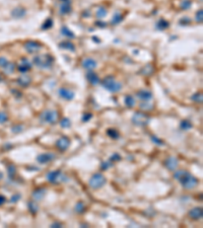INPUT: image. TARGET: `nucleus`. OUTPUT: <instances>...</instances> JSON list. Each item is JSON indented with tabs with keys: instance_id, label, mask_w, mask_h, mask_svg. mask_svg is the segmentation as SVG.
<instances>
[{
	"instance_id": "1",
	"label": "nucleus",
	"mask_w": 203,
	"mask_h": 228,
	"mask_svg": "<svg viewBox=\"0 0 203 228\" xmlns=\"http://www.w3.org/2000/svg\"><path fill=\"white\" fill-rule=\"evenodd\" d=\"M174 178L182 185V187L186 190H191L194 188L198 185V179L195 176L191 174L190 172L186 171V170L180 169L176 170L174 173Z\"/></svg>"
},
{
	"instance_id": "2",
	"label": "nucleus",
	"mask_w": 203,
	"mask_h": 228,
	"mask_svg": "<svg viewBox=\"0 0 203 228\" xmlns=\"http://www.w3.org/2000/svg\"><path fill=\"white\" fill-rule=\"evenodd\" d=\"M33 62L38 68L41 69H50L53 66L54 58L50 54H44V55H38L34 58Z\"/></svg>"
},
{
	"instance_id": "3",
	"label": "nucleus",
	"mask_w": 203,
	"mask_h": 228,
	"mask_svg": "<svg viewBox=\"0 0 203 228\" xmlns=\"http://www.w3.org/2000/svg\"><path fill=\"white\" fill-rule=\"evenodd\" d=\"M102 85L110 92H118L122 89V83L117 81L113 76H108L102 80Z\"/></svg>"
},
{
	"instance_id": "4",
	"label": "nucleus",
	"mask_w": 203,
	"mask_h": 228,
	"mask_svg": "<svg viewBox=\"0 0 203 228\" xmlns=\"http://www.w3.org/2000/svg\"><path fill=\"white\" fill-rule=\"evenodd\" d=\"M106 182H107V179L104 175L102 174V173H95L92 178H89V187L93 188V190H98V188H101L102 187H104L106 185Z\"/></svg>"
},
{
	"instance_id": "5",
	"label": "nucleus",
	"mask_w": 203,
	"mask_h": 228,
	"mask_svg": "<svg viewBox=\"0 0 203 228\" xmlns=\"http://www.w3.org/2000/svg\"><path fill=\"white\" fill-rule=\"evenodd\" d=\"M58 119V112L54 109H46L40 115V121L42 123L55 124Z\"/></svg>"
},
{
	"instance_id": "6",
	"label": "nucleus",
	"mask_w": 203,
	"mask_h": 228,
	"mask_svg": "<svg viewBox=\"0 0 203 228\" xmlns=\"http://www.w3.org/2000/svg\"><path fill=\"white\" fill-rule=\"evenodd\" d=\"M149 121H150L149 116H147L146 114H144V112H135L132 117V123L139 127H145L146 125H148Z\"/></svg>"
},
{
	"instance_id": "7",
	"label": "nucleus",
	"mask_w": 203,
	"mask_h": 228,
	"mask_svg": "<svg viewBox=\"0 0 203 228\" xmlns=\"http://www.w3.org/2000/svg\"><path fill=\"white\" fill-rule=\"evenodd\" d=\"M47 179L48 181L52 182V184H59L61 181H67V178L61 172V170H53V171H50L47 174Z\"/></svg>"
},
{
	"instance_id": "8",
	"label": "nucleus",
	"mask_w": 203,
	"mask_h": 228,
	"mask_svg": "<svg viewBox=\"0 0 203 228\" xmlns=\"http://www.w3.org/2000/svg\"><path fill=\"white\" fill-rule=\"evenodd\" d=\"M42 47H43L42 44H40L39 42H36V41H29L25 44L26 51L30 54L37 53V52H39L41 50Z\"/></svg>"
},
{
	"instance_id": "9",
	"label": "nucleus",
	"mask_w": 203,
	"mask_h": 228,
	"mask_svg": "<svg viewBox=\"0 0 203 228\" xmlns=\"http://www.w3.org/2000/svg\"><path fill=\"white\" fill-rule=\"evenodd\" d=\"M69 145H70V140L66 136H62L56 142V147L59 151H66L68 149Z\"/></svg>"
},
{
	"instance_id": "10",
	"label": "nucleus",
	"mask_w": 203,
	"mask_h": 228,
	"mask_svg": "<svg viewBox=\"0 0 203 228\" xmlns=\"http://www.w3.org/2000/svg\"><path fill=\"white\" fill-rule=\"evenodd\" d=\"M53 159H55V154L54 153H42L37 156V161L41 164L49 163Z\"/></svg>"
},
{
	"instance_id": "11",
	"label": "nucleus",
	"mask_w": 203,
	"mask_h": 228,
	"mask_svg": "<svg viewBox=\"0 0 203 228\" xmlns=\"http://www.w3.org/2000/svg\"><path fill=\"white\" fill-rule=\"evenodd\" d=\"M58 93H59L60 97H62L63 99H66V100H72L75 96L74 91L67 89V88H63V87L60 88V89L58 90Z\"/></svg>"
},
{
	"instance_id": "12",
	"label": "nucleus",
	"mask_w": 203,
	"mask_h": 228,
	"mask_svg": "<svg viewBox=\"0 0 203 228\" xmlns=\"http://www.w3.org/2000/svg\"><path fill=\"white\" fill-rule=\"evenodd\" d=\"M179 165V160L176 157H169L168 159L165 161V166L171 171H175L177 169V167Z\"/></svg>"
},
{
	"instance_id": "13",
	"label": "nucleus",
	"mask_w": 203,
	"mask_h": 228,
	"mask_svg": "<svg viewBox=\"0 0 203 228\" xmlns=\"http://www.w3.org/2000/svg\"><path fill=\"white\" fill-rule=\"evenodd\" d=\"M31 69H32V64L30 63V61L26 60V58H23L19 62V65L17 66V70H19L20 73H26Z\"/></svg>"
},
{
	"instance_id": "14",
	"label": "nucleus",
	"mask_w": 203,
	"mask_h": 228,
	"mask_svg": "<svg viewBox=\"0 0 203 228\" xmlns=\"http://www.w3.org/2000/svg\"><path fill=\"white\" fill-rule=\"evenodd\" d=\"M136 96H137L139 99L143 100V102H148V100H150L152 98V93L147 89H140L137 91Z\"/></svg>"
},
{
	"instance_id": "15",
	"label": "nucleus",
	"mask_w": 203,
	"mask_h": 228,
	"mask_svg": "<svg viewBox=\"0 0 203 228\" xmlns=\"http://www.w3.org/2000/svg\"><path fill=\"white\" fill-rule=\"evenodd\" d=\"M189 216L191 217V219H193V220H199V219H201L202 216H203L202 209L199 208V207H195V208L191 209L189 211Z\"/></svg>"
},
{
	"instance_id": "16",
	"label": "nucleus",
	"mask_w": 203,
	"mask_h": 228,
	"mask_svg": "<svg viewBox=\"0 0 203 228\" xmlns=\"http://www.w3.org/2000/svg\"><path fill=\"white\" fill-rule=\"evenodd\" d=\"M86 79H87V81L93 85H96L101 82V79H100L99 75L93 71H89L86 73Z\"/></svg>"
},
{
	"instance_id": "17",
	"label": "nucleus",
	"mask_w": 203,
	"mask_h": 228,
	"mask_svg": "<svg viewBox=\"0 0 203 228\" xmlns=\"http://www.w3.org/2000/svg\"><path fill=\"white\" fill-rule=\"evenodd\" d=\"M81 65H82L84 69L92 70V69H95L96 67V62L93 59H92V58H86V59H84L82 61Z\"/></svg>"
},
{
	"instance_id": "18",
	"label": "nucleus",
	"mask_w": 203,
	"mask_h": 228,
	"mask_svg": "<svg viewBox=\"0 0 203 228\" xmlns=\"http://www.w3.org/2000/svg\"><path fill=\"white\" fill-rule=\"evenodd\" d=\"M31 81H32V78L30 77L29 75H26V74L22 75L20 77H19V79H17V83H19L20 86H23V87L29 86V85L31 84Z\"/></svg>"
},
{
	"instance_id": "19",
	"label": "nucleus",
	"mask_w": 203,
	"mask_h": 228,
	"mask_svg": "<svg viewBox=\"0 0 203 228\" xmlns=\"http://www.w3.org/2000/svg\"><path fill=\"white\" fill-rule=\"evenodd\" d=\"M45 195H46V190L45 188H37V190L33 192V198L36 201L42 200L45 197Z\"/></svg>"
},
{
	"instance_id": "20",
	"label": "nucleus",
	"mask_w": 203,
	"mask_h": 228,
	"mask_svg": "<svg viewBox=\"0 0 203 228\" xmlns=\"http://www.w3.org/2000/svg\"><path fill=\"white\" fill-rule=\"evenodd\" d=\"M26 9L23 8V7H16L14 8L12 12H11V15H12L13 17L16 18H20V17H23L26 15Z\"/></svg>"
},
{
	"instance_id": "21",
	"label": "nucleus",
	"mask_w": 203,
	"mask_h": 228,
	"mask_svg": "<svg viewBox=\"0 0 203 228\" xmlns=\"http://www.w3.org/2000/svg\"><path fill=\"white\" fill-rule=\"evenodd\" d=\"M71 11V5H70V1L66 0V1H63V3L60 6V12L62 14H67Z\"/></svg>"
},
{
	"instance_id": "22",
	"label": "nucleus",
	"mask_w": 203,
	"mask_h": 228,
	"mask_svg": "<svg viewBox=\"0 0 203 228\" xmlns=\"http://www.w3.org/2000/svg\"><path fill=\"white\" fill-rule=\"evenodd\" d=\"M59 47L63 49V50H70L71 52L75 51V46L73 45V43H71L70 41H64L59 44Z\"/></svg>"
},
{
	"instance_id": "23",
	"label": "nucleus",
	"mask_w": 203,
	"mask_h": 228,
	"mask_svg": "<svg viewBox=\"0 0 203 228\" xmlns=\"http://www.w3.org/2000/svg\"><path fill=\"white\" fill-rule=\"evenodd\" d=\"M124 102H125L126 106H127V108H129V109H131L135 105V99L132 95H126Z\"/></svg>"
},
{
	"instance_id": "24",
	"label": "nucleus",
	"mask_w": 203,
	"mask_h": 228,
	"mask_svg": "<svg viewBox=\"0 0 203 228\" xmlns=\"http://www.w3.org/2000/svg\"><path fill=\"white\" fill-rule=\"evenodd\" d=\"M180 128L183 131H188L192 128V123L188 120H183V121H181V123H180Z\"/></svg>"
},
{
	"instance_id": "25",
	"label": "nucleus",
	"mask_w": 203,
	"mask_h": 228,
	"mask_svg": "<svg viewBox=\"0 0 203 228\" xmlns=\"http://www.w3.org/2000/svg\"><path fill=\"white\" fill-rule=\"evenodd\" d=\"M61 33H62L63 36H68V38H70V39L74 38V36H75V35L73 33V32L69 29L67 26H63V27H62V29H61Z\"/></svg>"
},
{
	"instance_id": "26",
	"label": "nucleus",
	"mask_w": 203,
	"mask_h": 228,
	"mask_svg": "<svg viewBox=\"0 0 203 228\" xmlns=\"http://www.w3.org/2000/svg\"><path fill=\"white\" fill-rule=\"evenodd\" d=\"M122 20H123V15L119 13V12H117V13L114 14L113 18H112V24H113V26H116V24L120 23Z\"/></svg>"
},
{
	"instance_id": "27",
	"label": "nucleus",
	"mask_w": 203,
	"mask_h": 228,
	"mask_svg": "<svg viewBox=\"0 0 203 228\" xmlns=\"http://www.w3.org/2000/svg\"><path fill=\"white\" fill-rule=\"evenodd\" d=\"M107 134H108V136H110V138H112V139H119V137H120L119 132H118L116 129H112V128L107 130Z\"/></svg>"
},
{
	"instance_id": "28",
	"label": "nucleus",
	"mask_w": 203,
	"mask_h": 228,
	"mask_svg": "<svg viewBox=\"0 0 203 228\" xmlns=\"http://www.w3.org/2000/svg\"><path fill=\"white\" fill-rule=\"evenodd\" d=\"M28 207H29V210L31 211V213L32 214H37L38 213V211H39V206L37 205V203H35V202H29V204H28Z\"/></svg>"
},
{
	"instance_id": "29",
	"label": "nucleus",
	"mask_w": 203,
	"mask_h": 228,
	"mask_svg": "<svg viewBox=\"0 0 203 228\" xmlns=\"http://www.w3.org/2000/svg\"><path fill=\"white\" fill-rule=\"evenodd\" d=\"M75 212L78 213V214H82V213L86 212V206L82 202H78L76 205H75Z\"/></svg>"
},
{
	"instance_id": "30",
	"label": "nucleus",
	"mask_w": 203,
	"mask_h": 228,
	"mask_svg": "<svg viewBox=\"0 0 203 228\" xmlns=\"http://www.w3.org/2000/svg\"><path fill=\"white\" fill-rule=\"evenodd\" d=\"M107 13H108V11L105 7H100V8H98V10H96V15L99 18H104V17L107 16Z\"/></svg>"
},
{
	"instance_id": "31",
	"label": "nucleus",
	"mask_w": 203,
	"mask_h": 228,
	"mask_svg": "<svg viewBox=\"0 0 203 228\" xmlns=\"http://www.w3.org/2000/svg\"><path fill=\"white\" fill-rule=\"evenodd\" d=\"M156 27L159 29H166L169 27V22L165 19H160L159 22L156 23Z\"/></svg>"
},
{
	"instance_id": "32",
	"label": "nucleus",
	"mask_w": 203,
	"mask_h": 228,
	"mask_svg": "<svg viewBox=\"0 0 203 228\" xmlns=\"http://www.w3.org/2000/svg\"><path fill=\"white\" fill-rule=\"evenodd\" d=\"M60 126L62 128H69L71 126V122L68 118H63L61 121H60Z\"/></svg>"
},
{
	"instance_id": "33",
	"label": "nucleus",
	"mask_w": 203,
	"mask_h": 228,
	"mask_svg": "<svg viewBox=\"0 0 203 228\" xmlns=\"http://www.w3.org/2000/svg\"><path fill=\"white\" fill-rule=\"evenodd\" d=\"M3 69H4V71L6 72V74H11V73L14 71V69H16V66H14V64L8 63Z\"/></svg>"
},
{
	"instance_id": "34",
	"label": "nucleus",
	"mask_w": 203,
	"mask_h": 228,
	"mask_svg": "<svg viewBox=\"0 0 203 228\" xmlns=\"http://www.w3.org/2000/svg\"><path fill=\"white\" fill-rule=\"evenodd\" d=\"M191 5H192V2H191V0H183L181 3V7L182 9H184V10H187V9H189L191 7Z\"/></svg>"
},
{
	"instance_id": "35",
	"label": "nucleus",
	"mask_w": 203,
	"mask_h": 228,
	"mask_svg": "<svg viewBox=\"0 0 203 228\" xmlns=\"http://www.w3.org/2000/svg\"><path fill=\"white\" fill-rule=\"evenodd\" d=\"M192 100H194V102H202V93L201 92H197V93H195L194 95H192Z\"/></svg>"
},
{
	"instance_id": "36",
	"label": "nucleus",
	"mask_w": 203,
	"mask_h": 228,
	"mask_svg": "<svg viewBox=\"0 0 203 228\" xmlns=\"http://www.w3.org/2000/svg\"><path fill=\"white\" fill-rule=\"evenodd\" d=\"M52 26H53V20L49 18V19H47L44 22L43 26H42V29H51Z\"/></svg>"
},
{
	"instance_id": "37",
	"label": "nucleus",
	"mask_w": 203,
	"mask_h": 228,
	"mask_svg": "<svg viewBox=\"0 0 203 228\" xmlns=\"http://www.w3.org/2000/svg\"><path fill=\"white\" fill-rule=\"evenodd\" d=\"M112 165H113V161H111L110 159H109L108 161H105V162L102 163L101 168H102L103 170H106V169H108L109 167H111Z\"/></svg>"
},
{
	"instance_id": "38",
	"label": "nucleus",
	"mask_w": 203,
	"mask_h": 228,
	"mask_svg": "<svg viewBox=\"0 0 203 228\" xmlns=\"http://www.w3.org/2000/svg\"><path fill=\"white\" fill-rule=\"evenodd\" d=\"M8 120V116L6 112H0V124H3L5 122H7Z\"/></svg>"
},
{
	"instance_id": "39",
	"label": "nucleus",
	"mask_w": 203,
	"mask_h": 228,
	"mask_svg": "<svg viewBox=\"0 0 203 228\" xmlns=\"http://www.w3.org/2000/svg\"><path fill=\"white\" fill-rule=\"evenodd\" d=\"M202 15H203V10H202V9H199V10L197 11V13H196L197 22H200V23L202 22Z\"/></svg>"
},
{
	"instance_id": "40",
	"label": "nucleus",
	"mask_w": 203,
	"mask_h": 228,
	"mask_svg": "<svg viewBox=\"0 0 203 228\" xmlns=\"http://www.w3.org/2000/svg\"><path fill=\"white\" fill-rule=\"evenodd\" d=\"M8 63L9 62H8V60L5 57H0V67H1V68H4Z\"/></svg>"
},
{
	"instance_id": "41",
	"label": "nucleus",
	"mask_w": 203,
	"mask_h": 228,
	"mask_svg": "<svg viewBox=\"0 0 203 228\" xmlns=\"http://www.w3.org/2000/svg\"><path fill=\"white\" fill-rule=\"evenodd\" d=\"M140 108L142 109H145V111H150V109H153V106L151 105H149V103H141Z\"/></svg>"
},
{
	"instance_id": "42",
	"label": "nucleus",
	"mask_w": 203,
	"mask_h": 228,
	"mask_svg": "<svg viewBox=\"0 0 203 228\" xmlns=\"http://www.w3.org/2000/svg\"><path fill=\"white\" fill-rule=\"evenodd\" d=\"M151 140L153 143H156V145H163V141H162L159 138H157L156 136H151Z\"/></svg>"
},
{
	"instance_id": "43",
	"label": "nucleus",
	"mask_w": 203,
	"mask_h": 228,
	"mask_svg": "<svg viewBox=\"0 0 203 228\" xmlns=\"http://www.w3.org/2000/svg\"><path fill=\"white\" fill-rule=\"evenodd\" d=\"M20 198H22V196H20L19 194H16V195H13L12 197H11V203H16L17 201H19Z\"/></svg>"
},
{
	"instance_id": "44",
	"label": "nucleus",
	"mask_w": 203,
	"mask_h": 228,
	"mask_svg": "<svg viewBox=\"0 0 203 228\" xmlns=\"http://www.w3.org/2000/svg\"><path fill=\"white\" fill-rule=\"evenodd\" d=\"M92 118H93V115L90 114V112H87V114H84V115H83L82 121H83V122H89Z\"/></svg>"
},
{
	"instance_id": "45",
	"label": "nucleus",
	"mask_w": 203,
	"mask_h": 228,
	"mask_svg": "<svg viewBox=\"0 0 203 228\" xmlns=\"http://www.w3.org/2000/svg\"><path fill=\"white\" fill-rule=\"evenodd\" d=\"M120 159H121V156L118 153H114L111 156V158H110L111 161H118V160H120Z\"/></svg>"
},
{
	"instance_id": "46",
	"label": "nucleus",
	"mask_w": 203,
	"mask_h": 228,
	"mask_svg": "<svg viewBox=\"0 0 203 228\" xmlns=\"http://www.w3.org/2000/svg\"><path fill=\"white\" fill-rule=\"evenodd\" d=\"M8 173H9V175H14V173H16V166L14 165H10L8 166Z\"/></svg>"
},
{
	"instance_id": "47",
	"label": "nucleus",
	"mask_w": 203,
	"mask_h": 228,
	"mask_svg": "<svg viewBox=\"0 0 203 228\" xmlns=\"http://www.w3.org/2000/svg\"><path fill=\"white\" fill-rule=\"evenodd\" d=\"M191 22V19L190 18H188V17H184V18H182V19L180 20V23H183L184 26H186V24H189ZM182 24V26H183Z\"/></svg>"
},
{
	"instance_id": "48",
	"label": "nucleus",
	"mask_w": 203,
	"mask_h": 228,
	"mask_svg": "<svg viewBox=\"0 0 203 228\" xmlns=\"http://www.w3.org/2000/svg\"><path fill=\"white\" fill-rule=\"evenodd\" d=\"M22 129H23V127H22V126H16V127H13V128H12V132H14V133H19L20 131H22Z\"/></svg>"
},
{
	"instance_id": "49",
	"label": "nucleus",
	"mask_w": 203,
	"mask_h": 228,
	"mask_svg": "<svg viewBox=\"0 0 203 228\" xmlns=\"http://www.w3.org/2000/svg\"><path fill=\"white\" fill-rule=\"evenodd\" d=\"M51 227H62V224L59 223V222H54V223L51 224Z\"/></svg>"
},
{
	"instance_id": "50",
	"label": "nucleus",
	"mask_w": 203,
	"mask_h": 228,
	"mask_svg": "<svg viewBox=\"0 0 203 228\" xmlns=\"http://www.w3.org/2000/svg\"><path fill=\"white\" fill-rule=\"evenodd\" d=\"M96 26H100V27H105L107 26V23L106 22H102V21H96Z\"/></svg>"
},
{
	"instance_id": "51",
	"label": "nucleus",
	"mask_w": 203,
	"mask_h": 228,
	"mask_svg": "<svg viewBox=\"0 0 203 228\" xmlns=\"http://www.w3.org/2000/svg\"><path fill=\"white\" fill-rule=\"evenodd\" d=\"M5 202H6V199H5L3 196H1V195H0V206L3 205Z\"/></svg>"
},
{
	"instance_id": "52",
	"label": "nucleus",
	"mask_w": 203,
	"mask_h": 228,
	"mask_svg": "<svg viewBox=\"0 0 203 228\" xmlns=\"http://www.w3.org/2000/svg\"><path fill=\"white\" fill-rule=\"evenodd\" d=\"M1 178H2V173L0 172V179H1Z\"/></svg>"
},
{
	"instance_id": "53",
	"label": "nucleus",
	"mask_w": 203,
	"mask_h": 228,
	"mask_svg": "<svg viewBox=\"0 0 203 228\" xmlns=\"http://www.w3.org/2000/svg\"><path fill=\"white\" fill-rule=\"evenodd\" d=\"M61 1H66V0H61Z\"/></svg>"
}]
</instances>
